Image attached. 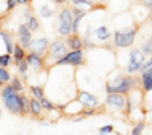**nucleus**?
<instances>
[{
  "label": "nucleus",
  "instance_id": "obj_24",
  "mask_svg": "<svg viewBox=\"0 0 152 135\" xmlns=\"http://www.w3.org/2000/svg\"><path fill=\"white\" fill-rule=\"evenodd\" d=\"M12 55H9V53H5V55H0V67H8V65H11V62H12Z\"/></svg>",
  "mask_w": 152,
  "mask_h": 135
},
{
  "label": "nucleus",
  "instance_id": "obj_23",
  "mask_svg": "<svg viewBox=\"0 0 152 135\" xmlns=\"http://www.w3.org/2000/svg\"><path fill=\"white\" fill-rule=\"evenodd\" d=\"M96 35L99 36V40H108L111 36V32H108V29L105 26H100L96 29Z\"/></svg>",
  "mask_w": 152,
  "mask_h": 135
},
{
  "label": "nucleus",
  "instance_id": "obj_19",
  "mask_svg": "<svg viewBox=\"0 0 152 135\" xmlns=\"http://www.w3.org/2000/svg\"><path fill=\"white\" fill-rule=\"evenodd\" d=\"M29 90L34 94V97H35V99H38V100H41L43 97H46L44 96V87H41V85H31Z\"/></svg>",
  "mask_w": 152,
  "mask_h": 135
},
{
  "label": "nucleus",
  "instance_id": "obj_25",
  "mask_svg": "<svg viewBox=\"0 0 152 135\" xmlns=\"http://www.w3.org/2000/svg\"><path fill=\"white\" fill-rule=\"evenodd\" d=\"M15 65H17V70H18V73H20V75L26 76V73H28V68H29V64L26 62V59L20 61V62H17Z\"/></svg>",
  "mask_w": 152,
  "mask_h": 135
},
{
  "label": "nucleus",
  "instance_id": "obj_6",
  "mask_svg": "<svg viewBox=\"0 0 152 135\" xmlns=\"http://www.w3.org/2000/svg\"><path fill=\"white\" fill-rule=\"evenodd\" d=\"M67 52H69V49H67L66 43L62 41V40H55V41H52V43L49 44V49H47V55L52 58L55 62H56L58 59H61Z\"/></svg>",
  "mask_w": 152,
  "mask_h": 135
},
{
  "label": "nucleus",
  "instance_id": "obj_27",
  "mask_svg": "<svg viewBox=\"0 0 152 135\" xmlns=\"http://www.w3.org/2000/svg\"><path fill=\"white\" fill-rule=\"evenodd\" d=\"M143 129H145V121H138V123L132 128L131 135H142L143 134Z\"/></svg>",
  "mask_w": 152,
  "mask_h": 135
},
{
  "label": "nucleus",
  "instance_id": "obj_10",
  "mask_svg": "<svg viewBox=\"0 0 152 135\" xmlns=\"http://www.w3.org/2000/svg\"><path fill=\"white\" fill-rule=\"evenodd\" d=\"M49 44H50V43H49V40H47V38H38V40H32V41H31L29 49H31V52L44 56V55L47 53Z\"/></svg>",
  "mask_w": 152,
  "mask_h": 135
},
{
  "label": "nucleus",
  "instance_id": "obj_14",
  "mask_svg": "<svg viewBox=\"0 0 152 135\" xmlns=\"http://www.w3.org/2000/svg\"><path fill=\"white\" fill-rule=\"evenodd\" d=\"M0 36H2V40H3V44H5V49H6V53L12 55V50H14V40H12V35L6 30H0Z\"/></svg>",
  "mask_w": 152,
  "mask_h": 135
},
{
  "label": "nucleus",
  "instance_id": "obj_13",
  "mask_svg": "<svg viewBox=\"0 0 152 135\" xmlns=\"http://www.w3.org/2000/svg\"><path fill=\"white\" fill-rule=\"evenodd\" d=\"M140 81H142V85H143V90L146 93L152 91V67L142 71V79Z\"/></svg>",
  "mask_w": 152,
  "mask_h": 135
},
{
  "label": "nucleus",
  "instance_id": "obj_2",
  "mask_svg": "<svg viewBox=\"0 0 152 135\" xmlns=\"http://www.w3.org/2000/svg\"><path fill=\"white\" fill-rule=\"evenodd\" d=\"M2 99H3L6 109L11 114L21 117V96L20 93H15L12 90L9 83H5L2 87Z\"/></svg>",
  "mask_w": 152,
  "mask_h": 135
},
{
  "label": "nucleus",
  "instance_id": "obj_34",
  "mask_svg": "<svg viewBox=\"0 0 152 135\" xmlns=\"http://www.w3.org/2000/svg\"><path fill=\"white\" fill-rule=\"evenodd\" d=\"M15 6H17V0H6V11L8 12L14 11Z\"/></svg>",
  "mask_w": 152,
  "mask_h": 135
},
{
  "label": "nucleus",
  "instance_id": "obj_4",
  "mask_svg": "<svg viewBox=\"0 0 152 135\" xmlns=\"http://www.w3.org/2000/svg\"><path fill=\"white\" fill-rule=\"evenodd\" d=\"M87 64V58L84 50H69L61 59H58L55 65H75V67H82Z\"/></svg>",
  "mask_w": 152,
  "mask_h": 135
},
{
  "label": "nucleus",
  "instance_id": "obj_36",
  "mask_svg": "<svg viewBox=\"0 0 152 135\" xmlns=\"http://www.w3.org/2000/svg\"><path fill=\"white\" fill-rule=\"evenodd\" d=\"M140 3H142L146 9L152 11V0H140Z\"/></svg>",
  "mask_w": 152,
  "mask_h": 135
},
{
  "label": "nucleus",
  "instance_id": "obj_12",
  "mask_svg": "<svg viewBox=\"0 0 152 135\" xmlns=\"http://www.w3.org/2000/svg\"><path fill=\"white\" fill-rule=\"evenodd\" d=\"M26 62L29 64V67H34L35 70H41L44 65V59L41 55L29 52V53H26Z\"/></svg>",
  "mask_w": 152,
  "mask_h": 135
},
{
  "label": "nucleus",
  "instance_id": "obj_40",
  "mask_svg": "<svg viewBox=\"0 0 152 135\" xmlns=\"http://www.w3.org/2000/svg\"><path fill=\"white\" fill-rule=\"evenodd\" d=\"M3 85H5V83H3L2 81H0V88H2V87H3Z\"/></svg>",
  "mask_w": 152,
  "mask_h": 135
},
{
  "label": "nucleus",
  "instance_id": "obj_30",
  "mask_svg": "<svg viewBox=\"0 0 152 135\" xmlns=\"http://www.w3.org/2000/svg\"><path fill=\"white\" fill-rule=\"evenodd\" d=\"M40 103H41V108L43 109H47V111H53V109H55V105L52 102H49L46 97H43V99L40 100Z\"/></svg>",
  "mask_w": 152,
  "mask_h": 135
},
{
  "label": "nucleus",
  "instance_id": "obj_38",
  "mask_svg": "<svg viewBox=\"0 0 152 135\" xmlns=\"http://www.w3.org/2000/svg\"><path fill=\"white\" fill-rule=\"evenodd\" d=\"M24 17H26V20L31 17V8H28L26 11H24Z\"/></svg>",
  "mask_w": 152,
  "mask_h": 135
},
{
  "label": "nucleus",
  "instance_id": "obj_11",
  "mask_svg": "<svg viewBox=\"0 0 152 135\" xmlns=\"http://www.w3.org/2000/svg\"><path fill=\"white\" fill-rule=\"evenodd\" d=\"M66 46L69 50H81L84 46V40L79 36V33H70L66 36Z\"/></svg>",
  "mask_w": 152,
  "mask_h": 135
},
{
  "label": "nucleus",
  "instance_id": "obj_42",
  "mask_svg": "<svg viewBox=\"0 0 152 135\" xmlns=\"http://www.w3.org/2000/svg\"><path fill=\"white\" fill-rule=\"evenodd\" d=\"M151 23H152V14H151Z\"/></svg>",
  "mask_w": 152,
  "mask_h": 135
},
{
  "label": "nucleus",
  "instance_id": "obj_37",
  "mask_svg": "<svg viewBox=\"0 0 152 135\" xmlns=\"http://www.w3.org/2000/svg\"><path fill=\"white\" fill-rule=\"evenodd\" d=\"M32 0H17V5H29Z\"/></svg>",
  "mask_w": 152,
  "mask_h": 135
},
{
  "label": "nucleus",
  "instance_id": "obj_32",
  "mask_svg": "<svg viewBox=\"0 0 152 135\" xmlns=\"http://www.w3.org/2000/svg\"><path fill=\"white\" fill-rule=\"evenodd\" d=\"M114 131V126L113 125H105V126H102L99 129V134L100 135H107V134H111Z\"/></svg>",
  "mask_w": 152,
  "mask_h": 135
},
{
  "label": "nucleus",
  "instance_id": "obj_9",
  "mask_svg": "<svg viewBox=\"0 0 152 135\" xmlns=\"http://www.w3.org/2000/svg\"><path fill=\"white\" fill-rule=\"evenodd\" d=\"M125 96L119 94V93H113V94H108L107 96V105L111 106L113 109L116 111H123L125 108Z\"/></svg>",
  "mask_w": 152,
  "mask_h": 135
},
{
  "label": "nucleus",
  "instance_id": "obj_3",
  "mask_svg": "<svg viewBox=\"0 0 152 135\" xmlns=\"http://www.w3.org/2000/svg\"><path fill=\"white\" fill-rule=\"evenodd\" d=\"M135 35H137V26H134V28H128V29H125V30H116V32L113 33L114 46L119 47V49L129 47V46L134 44Z\"/></svg>",
  "mask_w": 152,
  "mask_h": 135
},
{
  "label": "nucleus",
  "instance_id": "obj_29",
  "mask_svg": "<svg viewBox=\"0 0 152 135\" xmlns=\"http://www.w3.org/2000/svg\"><path fill=\"white\" fill-rule=\"evenodd\" d=\"M70 11H72V15H73V17H78V15H87V9H85V8L73 6V8H70Z\"/></svg>",
  "mask_w": 152,
  "mask_h": 135
},
{
  "label": "nucleus",
  "instance_id": "obj_41",
  "mask_svg": "<svg viewBox=\"0 0 152 135\" xmlns=\"http://www.w3.org/2000/svg\"><path fill=\"white\" fill-rule=\"evenodd\" d=\"M116 135H122V134H119V132H116Z\"/></svg>",
  "mask_w": 152,
  "mask_h": 135
},
{
  "label": "nucleus",
  "instance_id": "obj_16",
  "mask_svg": "<svg viewBox=\"0 0 152 135\" xmlns=\"http://www.w3.org/2000/svg\"><path fill=\"white\" fill-rule=\"evenodd\" d=\"M41 103L38 99H35V97H32V99L29 100V114H32L34 117H40L41 115Z\"/></svg>",
  "mask_w": 152,
  "mask_h": 135
},
{
  "label": "nucleus",
  "instance_id": "obj_1",
  "mask_svg": "<svg viewBox=\"0 0 152 135\" xmlns=\"http://www.w3.org/2000/svg\"><path fill=\"white\" fill-rule=\"evenodd\" d=\"M137 83H138L137 78H132V76H117V79L107 82V93L108 94L119 93L122 96H126L128 93L132 91V88L137 87Z\"/></svg>",
  "mask_w": 152,
  "mask_h": 135
},
{
  "label": "nucleus",
  "instance_id": "obj_17",
  "mask_svg": "<svg viewBox=\"0 0 152 135\" xmlns=\"http://www.w3.org/2000/svg\"><path fill=\"white\" fill-rule=\"evenodd\" d=\"M58 33L61 36H67L72 33V23H64V21H58Z\"/></svg>",
  "mask_w": 152,
  "mask_h": 135
},
{
  "label": "nucleus",
  "instance_id": "obj_43",
  "mask_svg": "<svg viewBox=\"0 0 152 135\" xmlns=\"http://www.w3.org/2000/svg\"><path fill=\"white\" fill-rule=\"evenodd\" d=\"M0 117H2V111H0Z\"/></svg>",
  "mask_w": 152,
  "mask_h": 135
},
{
  "label": "nucleus",
  "instance_id": "obj_35",
  "mask_svg": "<svg viewBox=\"0 0 152 135\" xmlns=\"http://www.w3.org/2000/svg\"><path fill=\"white\" fill-rule=\"evenodd\" d=\"M149 67H152V56H151L148 61H145V62H143V65H142L140 71H145V70H148Z\"/></svg>",
  "mask_w": 152,
  "mask_h": 135
},
{
  "label": "nucleus",
  "instance_id": "obj_21",
  "mask_svg": "<svg viewBox=\"0 0 152 135\" xmlns=\"http://www.w3.org/2000/svg\"><path fill=\"white\" fill-rule=\"evenodd\" d=\"M26 26L29 28V30H31V32H37L38 29H40V23H38L37 17L31 15V17L28 18V21H26Z\"/></svg>",
  "mask_w": 152,
  "mask_h": 135
},
{
  "label": "nucleus",
  "instance_id": "obj_20",
  "mask_svg": "<svg viewBox=\"0 0 152 135\" xmlns=\"http://www.w3.org/2000/svg\"><path fill=\"white\" fill-rule=\"evenodd\" d=\"M9 85L12 87V90H14L15 93H21L23 91V82H21V79H18V78H11V81H9Z\"/></svg>",
  "mask_w": 152,
  "mask_h": 135
},
{
  "label": "nucleus",
  "instance_id": "obj_28",
  "mask_svg": "<svg viewBox=\"0 0 152 135\" xmlns=\"http://www.w3.org/2000/svg\"><path fill=\"white\" fill-rule=\"evenodd\" d=\"M142 52L146 53V55H152V36L142 46Z\"/></svg>",
  "mask_w": 152,
  "mask_h": 135
},
{
  "label": "nucleus",
  "instance_id": "obj_22",
  "mask_svg": "<svg viewBox=\"0 0 152 135\" xmlns=\"http://www.w3.org/2000/svg\"><path fill=\"white\" fill-rule=\"evenodd\" d=\"M20 96H21V117H24L29 114V99L24 94H20Z\"/></svg>",
  "mask_w": 152,
  "mask_h": 135
},
{
  "label": "nucleus",
  "instance_id": "obj_33",
  "mask_svg": "<svg viewBox=\"0 0 152 135\" xmlns=\"http://www.w3.org/2000/svg\"><path fill=\"white\" fill-rule=\"evenodd\" d=\"M40 14H41L43 17H52V15H53V9H49V6H41Z\"/></svg>",
  "mask_w": 152,
  "mask_h": 135
},
{
  "label": "nucleus",
  "instance_id": "obj_5",
  "mask_svg": "<svg viewBox=\"0 0 152 135\" xmlns=\"http://www.w3.org/2000/svg\"><path fill=\"white\" fill-rule=\"evenodd\" d=\"M145 61H146V56H145V53L140 50V49H132L131 53H129L128 67H126L128 75H132V73H135V71H140Z\"/></svg>",
  "mask_w": 152,
  "mask_h": 135
},
{
  "label": "nucleus",
  "instance_id": "obj_8",
  "mask_svg": "<svg viewBox=\"0 0 152 135\" xmlns=\"http://www.w3.org/2000/svg\"><path fill=\"white\" fill-rule=\"evenodd\" d=\"M18 44L23 47V49H29V44L32 41V32L29 30V28L26 26V23H21L18 26Z\"/></svg>",
  "mask_w": 152,
  "mask_h": 135
},
{
  "label": "nucleus",
  "instance_id": "obj_26",
  "mask_svg": "<svg viewBox=\"0 0 152 135\" xmlns=\"http://www.w3.org/2000/svg\"><path fill=\"white\" fill-rule=\"evenodd\" d=\"M0 81L3 83H9V81H11V75L5 67H0Z\"/></svg>",
  "mask_w": 152,
  "mask_h": 135
},
{
  "label": "nucleus",
  "instance_id": "obj_39",
  "mask_svg": "<svg viewBox=\"0 0 152 135\" xmlns=\"http://www.w3.org/2000/svg\"><path fill=\"white\" fill-rule=\"evenodd\" d=\"M66 2H67V0H53V3H55V5H64Z\"/></svg>",
  "mask_w": 152,
  "mask_h": 135
},
{
  "label": "nucleus",
  "instance_id": "obj_18",
  "mask_svg": "<svg viewBox=\"0 0 152 135\" xmlns=\"http://www.w3.org/2000/svg\"><path fill=\"white\" fill-rule=\"evenodd\" d=\"M58 21H64V23H72V21H73V15H72L70 8H64V9L59 11Z\"/></svg>",
  "mask_w": 152,
  "mask_h": 135
},
{
  "label": "nucleus",
  "instance_id": "obj_7",
  "mask_svg": "<svg viewBox=\"0 0 152 135\" xmlns=\"http://www.w3.org/2000/svg\"><path fill=\"white\" fill-rule=\"evenodd\" d=\"M78 102L84 106V108H96L99 106V100L97 97L93 96L91 93H87V91H78V96H76Z\"/></svg>",
  "mask_w": 152,
  "mask_h": 135
},
{
  "label": "nucleus",
  "instance_id": "obj_31",
  "mask_svg": "<svg viewBox=\"0 0 152 135\" xmlns=\"http://www.w3.org/2000/svg\"><path fill=\"white\" fill-rule=\"evenodd\" d=\"M75 6H93V0H72Z\"/></svg>",
  "mask_w": 152,
  "mask_h": 135
},
{
  "label": "nucleus",
  "instance_id": "obj_15",
  "mask_svg": "<svg viewBox=\"0 0 152 135\" xmlns=\"http://www.w3.org/2000/svg\"><path fill=\"white\" fill-rule=\"evenodd\" d=\"M12 59H14V62H20V61L26 59V49H23L18 43L14 44V50H12Z\"/></svg>",
  "mask_w": 152,
  "mask_h": 135
}]
</instances>
